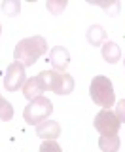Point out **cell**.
Returning <instances> with one entry per match:
<instances>
[{
    "instance_id": "cell-1",
    "label": "cell",
    "mask_w": 125,
    "mask_h": 152,
    "mask_svg": "<svg viewBox=\"0 0 125 152\" xmlns=\"http://www.w3.org/2000/svg\"><path fill=\"white\" fill-rule=\"evenodd\" d=\"M44 53H47V42L42 36H31L17 42L13 50V59L23 66H32Z\"/></svg>"
},
{
    "instance_id": "cell-2",
    "label": "cell",
    "mask_w": 125,
    "mask_h": 152,
    "mask_svg": "<svg viewBox=\"0 0 125 152\" xmlns=\"http://www.w3.org/2000/svg\"><path fill=\"white\" fill-rule=\"evenodd\" d=\"M89 95L93 103H97L102 108H110L116 103V95H114V88L108 76H95L93 82L89 86Z\"/></svg>"
},
{
    "instance_id": "cell-3",
    "label": "cell",
    "mask_w": 125,
    "mask_h": 152,
    "mask_svg": "<svg viewBox=\"0 0 125 152\" xmlns=\"http://www.w3.org/2000/svg\"><path fill=\"white\" fill-rule=\"evenodd\" d=\"M53 112V104L47 97H38L34 101H31L23 110V118L27 124L31 126H38L44 120H47V116Z\"/></svg>"
},
{
    "instance_id": "cell-4",
    "label": "cell",
    "mask_w": 125,
    "mask_h": 152,
    "mask_svg": "<svg viewBox=\"0 0 125 152\" xmlns=\"http://www.w3.org/2000/svg\"><path fill=\"white\" fill-rule=\"evenodd\" d=\"M119 126H121V122L118 120L116 112H112L110 108H102L95 116V129L100 135H118Z\"/></svg>"
},
{
    "instance_id": "cell-5",
    "label": "cell",
    "mask_w": 125,
    "mask_h": 152,
    "mask_svg": "<svg viewBox=\"0 0 125 152\" xmlns=\"http://www.w3.org/2000/svg\"><path fill=\"white\" fill-rule=\"evenodd\" d=\"M25 82H27V78H25V66L13 61V63L8 66L6 76H4V88H6L8 91H17L19 88H23V84H25Z\"/></svg>"
},
{
    "instance_id": "cell-6",
    "label": "cell",
    "mask_w": 125,
    "mask_h": 152,
    "mask_svg": "<svg viewBox=\"0 0 125 152\" xmlns=\"http://www.w3.org/2000/svg\"><path fill=\"white\" fill-rule=\"evenodd\" d=\"M51 91L57 95H68L74 91V80L70 74L53 70V82H51Z\"/></svg>"
},
{
    "instance_id": "cell-7",
    "label": "cell",
    "mask_w": 125,
    "mask_h": 152,
    "mask_svg": "<svg viewBox=\"0 0 125 152\" xmlns=\"http://www.w3.org/2000/svg\"><path fill=\"white\" fill-rule=\"evenodd\" d=\"M36 135L42 137L44 141H55L61 135V126L53 120H44L36 126Z\"/></svg>"
},
{
    "instance_id": "cell-8",
    "label": "cell",
    "mask_w": 125,
    "mask_h": 152,
    "mask_svg": "<svg viewBox=\"0 0 125 152\" xmlns=\"http://www.w3.org/2000/svg\"><path fill=\"white\" fill-rule=\"evenodd\" d=\"M49 61H51V65L55 66V70L65 72L68 63H70V55L62 46H55L53 50H51V53H49Z\"/></svg>"
},
{
    "instance_id": "cell-9",
    "label": "cell",
    "mask_w": 125,
    "mask_h": 152,
    "mask_svg": "<svg viewBox=\"0 0 125 152\" xmlns=\"http://www.w3.org/2000/svg\"><path fill=\"white\" fill-rule=\"evenodd\" d=\"M42 93H44V88H42L38 76H34V78H28L27 82L23 84V95H25L28 101H34V99L42 97Z\"/></svg>"
},
{
    "instance_id": "cell-10",
    "label": "cell",
    "mask_w": 125,
    "mask_h": 152,
    "mask_svg": "<svg viewBox=\"0 0 125 152\" xmlns=\"http://www.w3.org/2000/svg\"><path fill=\"white\" fill-rule=\"evenodd\" d=\"M102 57L108 63H118L121 59V50L116 42H104L102 44Z\"/></svg>"
},
{
    "instance_id": "cell-11",
    "label": "cell",
    "mask_w": 125,
    "mask_h": 152,
    "mask_svg": "<svg viewBox=\"0 0 125 152\" xmlns=\"http://www.w3.org/2000/svg\"><path fill=\"white\" fill-rule=\"evenodd\" d=\"M99 148L102 152H118L119 150V137L118 135H102L99 139Z\"/></svg>"
},
{
    "instance_id": "cell-12",
    "label": "cell",
    "mask_w": 125,
    "mask_h": 152,
    "mask_svg": "<svg viewBox=\"0 0 125 152\" xmlns=\"http://www.w3.org/2000/svg\"><path fill=\"white\" fill-rule=\"evenodd\" d=\"M104 36H106V32H104V28L100 27V25L89 27V31H87V40H89V44H93V46L102 44Z\"/></svg>"
},
{
    "instance_id": "cell-13",
    "label": "cell",
    "mask_w": 125,
    "mask_h": 152,
    "mask_svg": "<svg viewBox=\"0 0 125 152\" xmlns=\"http://www.w3.org/2000/svg\"><path fill=\"white\" fill-rule=\"evenodd\" d=\"M19 10H21V2L19 0H6V2H2V12L9 17L17 15Z\"/></svg>"
},
{
    "instance_id": "cell-14",
    "label": "cell",
    "mask_w": 125,
    "mask_h": 152,
    "mask_svg": "<svg viewBox=\"0 0 125 152\" xmlns=\"http://www.w3.org/2000/svg\"><path fill=\"white\" fill-rule=\"evenodd\" d=\"M13 118V107L9 104V101L0 99V120L2 122H9Z\"/></svg>"
},
{
    "instance_id": "cell-15",
    "label": "cell",
    "mask_w": 125,
    "mask_h": 152,
    "mask_svg": "<svg viewBox=\"0 0 125 152\" xmlns=\"http://www.w3.org/2000/svg\"><path fill=\"white\" fill-rule=\"evenodd\" d=\"M65 8H66V0H61V2H47V10H49L53 15H59Z\"/></svg>"
},
{
    "instance_id": "cell-16",
    "label": "cell",
    "mask_w": 125,
    "mask_h": 152,
    "mask_svg": "<svg viewBox=\"0 0 125 152\" xmlns=\"http://www.w3.org/2000/svg\"><path fill=\"white\" fill-rule=\"evenodd\" d=\"M40 152H61V146L55 141H44L40 146Z\"/></svg>"
},
{
    "instance_id": "cell-17",
    "label": "cell",
    "mask_w": 125,
    "mask_h": 152,
    "mask_svg": "<svg viewBox=\"0 0 125 152\" xmlns=\"http://www.w3.org/2000/svg\"><path fill=\"white\" fill-rule=\"evenodd\" d=\"M116 116H118V120L125 124V99H119L118 104H116Z\"/></svg>"
},
{
    "instance_id": "cell-18",
    "label": "cell",
    "mask_w": 125,
    "mask_h": 152,
    "mask_svg": "<svg viewBox=\"0 0 125 152\" xmlns=\"http://www.w3.org/2000/svg\"><path fill=\"white\" fill-rule=\"evenodd\" d=\"M0 32H2V25H0Z\"/></svg>"
},
{
    "instance_id": "cell-19",
    "label": "cell",
    "mask_w": 125,
    "mask_h": 152,
    "mask_svg": "<svg viewBox=\"0 0 125 152\" xmlns=\"http://www.w3.org/2000/svg\"><path fill=\"white\" fill-rule=\"evenodd\" d=\"M0 99H2V95H0Z\"/></svg>"
}]
</instances>
